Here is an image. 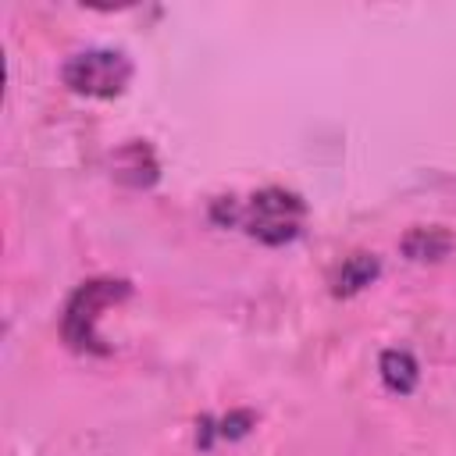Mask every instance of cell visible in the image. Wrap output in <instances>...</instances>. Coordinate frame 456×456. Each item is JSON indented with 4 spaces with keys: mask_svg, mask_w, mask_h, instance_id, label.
<instances>
[{
    "mask_svg": "<svg viewBox=\"0 0 456 456\" xmlns=\"http://www.w3.org/2000/svg\"><path fill=\"white\" fill-rule=\"evenodd\" d=\"M203 424H207L203 431H214L217 438H242V435H249V431L256 428V417H253L249 410H235V413L221 417L217 428H210V420H203Z\"/></svg>",
    "mask_w": 456,
    "mask_h": 456,
    "instance_id": "8",
    "label": "cell"
},
{
    "mask_svg": "<svg viewBox=\"0 0 456 456\" xmlns=\"http://www.w3.org/2000/svg\"><path fill=\"white\" fill-rule=\"evenodd\" d=\"M210 214L221 224H239L249 239H256L264 246H285V242L299 239L303 221H306V203L299 192H292L285 185H267V189H256L246 203L224 196L214 203Z\"/></svg>",
    "mask_w": 456,
    "mask_h": 456,
    "instance_id": "1",
    "label": "cell"
},
{
    "mask_svg": "<svg viewBox=\"0 0 456 456\" xmlns=\"http://www.w3.org/2000/svg\"><path fill=\"white\" fill-rule=\"evenodd\" d=\"M114 175H118L121 182L135 185V189H146V185L157 182L160 167H157V160H153V150H150L146 142L132 139L128 146L118 150V157H114Z\"/></svg>",
    "mask_w": 456,
    "mask_h": 456,
    "instance_id": "5",
    "label": "cell"
},
{
    "mask_svg": "<svg viewBox=\"0 0 456 456\" xmlns=\"http://www.w3.org/2000/svg\"><path fill=\"white\" fill-rule=\"evenodd\" d=\"M449 249H452V235L445 228H438V224L410 228L406 239H403V253L410 260H442Z\"/></svg>",
    "mask_w": 456,
    "mask_h": 456,
    "instance_id": "7",
    "label": "cell"
},
{
    "mask_svg": "<svg viewBox=\"0 0 456 456\" xmlns=\"http://www.w3.org/2000/svg\"><path fill=\"white\" fill-rule=\"evenodd\" d=\"M378 378L392 395H410L417 388V381H420V363H417V356L410 349L392 346V349H385L378 356Z\"/></svg>",
    "mask_w": 456,
    "mask_h": 456,
    "instance_id": "4",
    "label": "cell"
},
{
    "mask_svg": "<svg viewBox=\"0 0 456 456\" xmlns=\"http://www.w3.org/2000/svg\"><path fill=\"white\" fill-rule=\"evenodd\" d=\"M132 296V281L125 278H89L82 281L64 310H61V338L75 349V353H93V356H103L107 346L96 331V321H100V310L107 306H118Z\"/></svg>",
    "mask_w": 456,
    "mask_h": 456,
    "instance_id": "2",
    "label": "cell"
},
{
    "mask_svg": "<svg viewBox=\"0 0 456 456\" xmlns=\"http://www.w3.org/2000/svg\"><path fill=\"white\" fill-rule=\"evenodd\" d=\"M381 274V260L374 253H349L335 274H331V296H356L360 289H367L374 278Z\"/></svg>",
    "mask_w": 456,
    "mask_h": 456,
    "instance_id": "6",
    "label": "cell"
},
{
    "mask_svg": "<svg viewBox=\"0 0 456 456\" xmlns=\"http://www.w3.org/2000/svg\"><path fill=\"white\" fill-rule=\"evenodd\" d=\"M135 68H132V57L125 50H114V46H89V50H78L71 53L64 64H61V82L78 93V96H93V100H114L128 89Z\"/></svg>",
    "mask_w": 456,
    "mask_h": 456,
    "instance_id": "3",
    "label": "cell"
}]
</instances>
